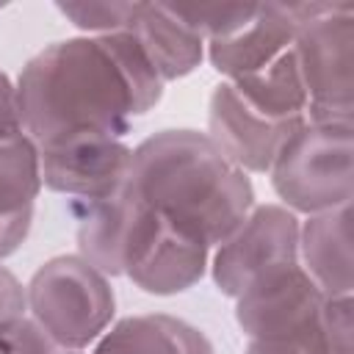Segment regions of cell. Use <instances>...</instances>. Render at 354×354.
Returning a JSON list of instances; mask_svg holds the SVG:
<instances>
[{
	"label": "cell",
	"mask_w": 354,
	"mask_h": 354,
	"mask_svg": "<svg viewBox=\"0 0 354 354\" xmlns=\"http://www.w3.org/2000/svg\"><path fill=\"white\" fill-rule=\"evenodd\" d=\"M163 86L127 30L64 39L17 77L22 130L36 147L77 133L124 138L133 119L160 102Z\"/></svg>",
	"instance_id": "cell-1"
},
{
	"label": "cell",
	"mask_w": 354,
	"mask_h": 354,
	"mask_svg": "<svg viewBox=\"0 0 354 354\" xmlns=\"http://www.w3.org/2000/svg\"><path fill=\"white\" fill-rule=\"evenodd\" d=\"M127 183L149 210L207 249L254 207L249 174L196 130H160L144 138L133 149Z\"/></svg>",
	"instance_id": "cell-2"
},
{
	"label": "cell",
	"mask_w": 354,
	"mask_h": 354,
	"mask_svg": "<svg viewBox=\"0 0 354 354\" xmlns=\"http://www.w3.org/2000/svg\"><path fill=\"white\" fill-rule=\"evenodd\" d=\"M293 53L307 91V122L354 124V8L348 3H290Z\"/></svg>",
	"instance_id": "cell-3"
},
{
	"label": "cell",
	"mask_w": 354,
	"mask_h": 354,
	"mask_svg": "<svg viewBox=\"0 0 354 354\" xmlns=\"http://www.w3.org/2000/svg\"><path fill=\"white\" fill-rule=\"evenodd\" d=\"M30 318L64 351H83L113 321L116 296L102 271L80 254H58L25 285Z\"/></svg>",
	"instance_id": "cell-4"
},
{
	"label": "cell",
	"mask_w": 354,
	"mask_h": 354,
	"mask_svg": "<svg viewBox=\"0 0 354 354\" xmlns=\"http://www.w3.org/2000/svg\"><path fill=\"white\" fill-rule=\"evenodd\" d=\"M271 185L290 213H326L351 205L354 124L307 122L271 166Z\"/></svg>",
	"instance_id": "cell-5"
},
{
	"label": "cell",
	"mask_w": 354,
	"mask_h": 354,
	"mask_svg": "<svg viewBox=\"0 0 354 354\" xmlns=\"http://www.w3.org/2000/svg\"><path fill=\"white\" fill-rule=\"evenodd\" d=\"M299 218L282 205H260L216 246L213 282L216 288L238 299L249 285L266 274L299 263Z\"/></svg>",
	"instance_id": "cell-6"
},
{
	"label": "cell",
	"mask_w": 354,
	"mask_h": 354,
	"mask_svg": "<svg viewBox=\"0 0 354 354\" xmlns=\"http://www.w3.org/2000/svg\"><path fill=\"white\" fill-rule=\"evenodd\" d=\"M210 249L149 210L144 202L122 252V274L152 296H174L194 288L207 271Z\"/></svg>",
	"instance_id": "cell-7"
},
{
	"label": "cell",
	"mask_w": 354,
	"mask_h": 354,
	"mask_svg": "<svg viewBox=\"0 0 354 354\" xmlns=\"http://www.w3.org/2000/svg\"><path fill=\"white\" fill-rule=\"evenodd\" d=\"M130 160L133 147L124 138L100 133H77L39 147L41 185L77 202L113 194L124 183Z\"/></svg>",
	"instance_id": "cell-8"
},
{
	"label": "cell",
	"mask_w": 354,
	"mask_h": 354,
	"mask_svg": "<svg viewBox=\"0 0 354 354\" xmlns=\"http://www.w3.org/2000/svg\"><path fill=\"white\" fill-rule=\"evenodd\" d=\"M307 124V119H274L252 108L227 80H221L207 105V138L241 171L266 174L285 144Z\"/></svg>",
	"instance_id": "cell-9"
},
{
	"label": "cell",
	"mask_w": 354,
	"mask_h": 354,
	"mask_svg": "<svg viewBox=\"0 0 354 354\" xmlns=\"http://www.w3.org/2000/svg\"><path fill=\"white\" fill-rule=\"evenodd\" d=\"M326 296L301 268V263L282 266L235 299V321L249 340H274L310 326Z\"/></svg>",
	"instance_id": "cell-10"
},
{
	"label": "cell",
	"mask_w": 354,
	"mask_h": 354,
	"mask_svg": "<svg viewBox=\"0 0 354 354\" xmlns=\"http://www.w3.org/2000/svg\"><path fill=\"white\" fill-rule=\"evenodd\" d=\"M296 17L290 3H263L254 6L252 17L221 39L205 41L210 66L224 75V80H238L252 75L293 47Z\"/></svg>",
	"instance_id": "cell-11"
},
{
	"label": "cell",
	"mask_w": 354,
	"mask_h": 354,
	"mask_svg": "<svg viewBox=\"0 0 354 354\" xmlns=\"http://www.w3.org/2000/svg\"><path fill=\"white\" fill-rule=\"evenodd\" d=\"M299 263L324 296H351V205L307 216L299 227Z\"/></svg>",
	"instance_id": "cell-12"
},
{
	"label": "cell",
	"mask_w": 354,
	"mask_h": 354,
	"mask_svg": "<svg viewBox=\"0 0 354 354\" xmlns=\"http://www.w3.org/2000/svg\"><path fill=\"white\" fill-rule=\"evenodd\" d=\"M127 33L138 41L163 83L191 75L205 58V39L188 28L171 11V6L136 3Z\"/></svg>",
	"instance_id": "cell-13"
},
{
	"label": "cell",
	"mask_w": 354,
	"mask_h": 354,
	"mask_svg": "<svg viewBox=\"0 0 354 354\" xmlns=\"http://www.w3.org/2000/svg\"><path fill=\"white\" fill-rule=\"evenodd\" d=\"M138 207H141V199L130 188L127 177L113 194L102 199L80 202L77 232H75L77 249H80V257L97 271H102L105 277L122 274V252Z\"/></svg>",
	"instance_id": "cell-14"
},
{
	"label": "cell",
	"mask_w": 354,
	"mask_h": 354,
	"mask_svg": "<svg viewBox=\"0 0 354 354\" xmlns=\"http://www.w3.org/2000/svg\"><path fill=\"white\" fill-rule=\"evenodd\" d=\"M94 354H216V348L199 326L177 315L147 313L105 329Z\"/></svg>",
	"instance_id": "cell-15"
},
{
	"label": "cell",
	"mask_w": 354,
	"mask_h": 354,
	"mask_svg": "<svg viewBox=\"0 0 354 354\" xmlns=\"http://www.w3.org/2000/svg\"><path fill=\"white\" fill-rule=\"evenodd\" d=\"M246 354H354L351 296H326L310 326L274 340H249Z\"/></svg>",
	"instance_id": "cell-16"
},
{
	"label": "cell",
	"mask_w": 354,
	"mask_h": 354,
	"mask_svg": "<svg viewBox=\"0 0 354 354\" xmlns=\"http://www.w3.org/2000/svg\"><path fill=\"white\" fill-rule=\"evenodd\" d=\"M252 108L263 111L274 119H307V91L299 75L293 47L279 55L274 64L243 75L238 80H227Z\"/></svg>",
	"instance_id": "cell-17"
},
{
	"label": "cell",
	"mask_w": 354,
	"mask_h": 354,
	"mask_svg": "<svg viewBox=\"0 0 354 354\" xmlns=\"http://www.w3.org/2000/svg\"><path fill=\"white\" fill-rule=\"evenodd\" d=\"M41 191L39 147L28 133L0 136V213H17L36 205Z\"/></svg>",
	"instance_id": "cell-18"
},
{
	"label": "cell",
	"mask_w": 354,
	"mask_h": 354,
	"mask_svg": "<svg viewBox=\"0 0 354 354\" xmlns=\"http://www.w3.org/2000/svg\"><path fill=\"white\" fill-rule=\"evenodd\" d=\"M75 28L91 33V36H105V33H122L130 28L136 3H58L55 6Z\"/></svg>",
	"instance_id": "cell-19"
},
{
	"label": "cell",
	"mask_w": 354,
	"mask_h": 354,
	"mask_svg": "<svg viewBox=\"0 0 354 354\" xmlns=\"http://www.w3.org/2000/svg\"><path fill=\"white\" fill-rule=\"evenodd\" d=\"M61 348L30 318L22 315L0 329V354H58Z\"/></svg>",
	"instance_id": "cell-20"
},
{
	"label": "cell",
	"mask_w": 354,
	"mask_h": 354,
	"mask_svg": "<svg viewBox=\"0 0 354 354\" xmlns=\"http://www.w3.org/2000/svg\"><path fill=\"white\" fill-rule=\"evenodd\" d=\"M33 224V207L17 213H0V260L11 257L28 238Z\"/></svg>",
	"instance_id": "cell-21"
},
{
	"label": "cell",
	"mask_w": 354,
	"mask_h": 354,
	"mask_svg": "<svg viewBox=\"0 0 354 354\" xmlns=\"http://www.w3.org/2000/svg\"><path fill=\"white\" fill-rule=\"evenodd\" d=\"M25 310H28V301H25L22 282L6 266H0V329L11 321L22 318Z\"/></svg>",
	"instance_id": "cell-22"
},
{
	"label": "cell",
	"mask_w": 354,
	"mask_h": 354,
	"mask_svg": "<svg viewBox=\"0 0 354 354\" xmlns=\"http://www.w3.org/2000/svg\"><path fill=\"white\" fill-rule=\"evenodd\" d=\"M25 133L19 119V100H17V83L6 72H0V136Z\"/></svg>",
	"instance_id": "cell-23"
},
{
	"label": "cell",
	"mask_w": 354,
	"mask_h": 354,
	"mask_svg": "<svg viewBox=\"0 0 354 354\" xmlns=\"http://www.w3.org/2000/svg\"><path fill=\"white\" fill-rule=\"evenodd\" d=\"M58 354H80V351H64V348H61V351H58Z\"/></svg>",
	"instance_id": "cell-24"
}]
</instances>
